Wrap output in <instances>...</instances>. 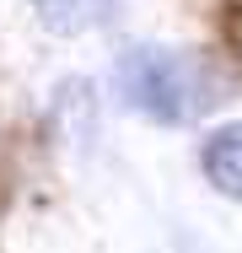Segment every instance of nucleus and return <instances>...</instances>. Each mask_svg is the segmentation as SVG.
<instances>
[{"mask_svg": "<svg viewBox=\"0 0 242 253\" xmlns=\"http://www.w3.org/2000/svg\"><path fill=\"white\" fill-rule=\"evenodd\" d=\"M33 11H38V22L54 27V33H76V27H86V16H92V0H27Z\"/></svg>", "mask_w": 242, "mask_h": 253, "instance_id": "7ed1b4c3", "label": "nucleus"}, {"mask_svg": "<svg viewBox=\"0 0 242 253\" xmlns=\"http://www.w3.org/2000/svg\"><path fill=\"white\" fill-rule=\"evenodd\" d=\"M199 172H204V183H210L221 200L242 205V119L215 124V129L199 140Z\"/></svg>", "mask_w": 242, "mask_h": 253, "instance_id": "f03ea898", "label": "nucleus"}, {"mask_svg": "<svg viewBox=\"0 0 242 253\" xmlns=\"http://www.w3.org/2000/svg\"><path fill=\"white\" fill-rule=\"evenodd\" d=\"M113 86L124 108H135L151 124H194L204 119L215 102L226 97V76L189 49H167V43H129L113 59Z\"/></svg>", "mask_w": 242, "mask_h": 253, "instance_id": "f257e3e1", "label": "nucleus"}]
</instances>
